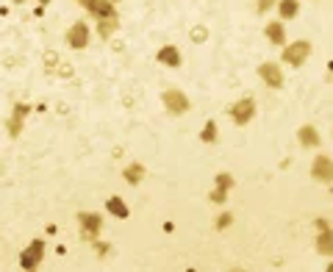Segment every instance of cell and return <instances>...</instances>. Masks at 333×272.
I'll return each instance as SVG.
<instances>
[{
  "label": "cell",
  "instance_id": "3957f363",
  "mask_svg": "<svg viewBox=\"0 0 333 272\" xmlns=\"http://www.w3.org/2000/svg\"><path fill=\"white\" fill-rule=\"evenodd\" d=\"M164 108L169 114H186L189 111V98L183 92H178V89H169V92H164Z\"/></svg>",
  "mask_w": 333,
  "mask_h": 272
},
{
  "label": "cell",
  "instance_id": "d4e9b609",
  "mask_svg": "<svg viewBox=\"0 0 333 272\" xmlns=\"http://www.w3.org/2000/svg\"><path fill=\"white\" fill-rule=\"evenodd\" d=\"M192 39H194V42H203V39H206V31H203V28H194Z\"/></svg>",
  "mask_w": 333,
  "mask_h": 272
},
{
  "label": "cell",
  "instance_id": "9c48e42d",
  "mask_svg": "<svg viewBox=\"0 0 333 272\" xmlns=\"http://www.w3.org/2000/svg\"><path fill=\"white\" fill-rule=\"evenodd\" d=\"M28 111H31L28 103H14V111H11V120H9V133L11 136H19V131H23V120H25Z\"/></svg>",
  "mask_w": 333,
  "mask_h": 272
},
{
  "label": "cell",
  "instance_id": "9a60e30c",
  "mask_svg": "<svg viewBox=\"0 0 333 272\" xmlns=\"http://www.w3.org/2000/svg\"><path fill=\"white\" fill-rule=\"evenodd\" d=\"M317 250L322 256H330L333 253V239H330V225L328 228H319V239H317Z\"/></svg>",
  "mask_w": 333,
  "mask_h": 272
},
{
  "label": "cell",
  "instance_id": "52a82bcc",
  "mask_svg": "<svg viewBox=\"0 0 333 272\" xmlns=\"http://www.w3.org/2000/svg\"><path fill=\"white\" fill-rule=\"evenodd\" d=\"M258 75H261V81L267 86H272V89H278V86L283 84V72H281V67H278L275 61H267V64L258 67Z\"/></svg>",
  "mask_w": 333,
  "mask_h": 272
},
{
  "label": "cell",
  "instance_id": "603a6c76",
  "mask_svg": "<svg viewBox=\"0 0 333 272\" xmlns=\"http://www.w3.org/2000/svg\"><path fill=\"white\" fill-rule=\"evenodd\" d=\"M225 197H228V192H222V189H214V192H211L214 203H225Z\"/></svg>",
  "mask_w": 333,
  "mask_h": 272
},
{
  "label": "cell",
  "instance_id": "484cf974",
  "mask_svg": "<svg viewBox=\"0 0 333 272\" xmlns=\"http://www.w3.org/2000/svg\"><path fill=\"white\" fill-rule=\"evenodd\" d=\"M11 3H25V0H11Z\"/></svg>",
  "mask_w": 333,
  "mask_h": 272
},
{
  "label": "cell",
  "instance_id": "8992f818",
  "mask_svg": "<svg viewBox=\"0 0 333 272\" xmlns=\"http://www.w3.org/2000/svg\"><path fill=\"white\" fill-rule=\"evenodd\" d=\"M78 3L97 20L100 17H117V9H114V3H108V0H78Z\"/></svg>",
  "mask_w": 333,
  "mask_h": 272
},
{
  "label": "cell",
  "instance_id": "30bf717a",
  "mask_svg": "<svg viewBox=\"0 0 333 272\" xmlns=\"http://www.w3.org/2000/svg\"><path fill=\"white\" fill-rule=\"evenodd\" d=\"M314 178L322 181V183H330L333 172H330V159L328 156H317L314 159Z\"/></svg>",
  "mask_w": 333,
  "mask_h": 272
},
{
  "label": "cell",
  "instance_id": "7c38bea8",
  "mask_svg": "<svg viewBox=\"0 0 333 272\" xmlns=\"http://www.w3.org/2000/svg\"><path fill=\"white\" fill-rule=\"evenodd\" d=\"M159 61H161V64H167V67H178V64H181L178 47H172V45L161 47V50H159Z\"/></svg>",
  "mask_w": 333,
  "mask_h": 272
},
{
  "label": "cell",
  "instance_id": "6da1fadb",
  "mask_svg": "<svg viewBox=\"0 0 333 272\" xmlns=\"http://www.w3.org/2000/svg\"><path fill=\"white\" fill-rule=\"evenodd\" d=\"M42 256H45V242H42V239H33V242L28 244V247L23 250V256H19V267H23V269H33V267H39Z\"/></svg>",
  "mask_w": 333,
  "mask_h": 272
},
{
  "label": "cell",
  "instance_id": "8fae6325",
  "mask_svg": "<svg viewBox=\"0 0 333 272\" xmlns=\"http://www.w3.org/2000/svg\"><path fill=\"white\" fill-rule=\"evenodd\" d=\"M300 145L303 147H319V145H322V139H319V133H317L314 125H303L300 128Z\"/></svg>",
  "mask_w": 333,
  "mask_h": 272
},
{
  "label": "cell",
  "instance_id": "4316f807",
  "mask_svg": "<svg viewBox=\"0 0 333 272\" xmlns=\"http://www.w3.org/2000/svg\"><path fill=\"white\" fill-rule=\"evenodd\" d=\"M39 3H50V0H39Z\"/></svg>",
  "mask_w": 333,
  "mask_h": 272
},
{
  "label": "cell",
  "instance_id": "e0dca14e",
  "mask_svg": "<svg viewBox=\"0 0 333 272\" xmlns=\"http://www.w3.org/2000/svg\"><path fill=\"white\" fill-rule=\"evenodd\" d=\"M122 175H125V181L131 183V186H136V183H142V178H145V167H142V164H131L128 169H122Z\"/></svg>",
  "mask_w": 333,
  "mask_h": 272
},
{
  "label": "cell",
  "instance_id": "d6986e66",
  "mask_svg": "<svg viewBox=\"0 0 333 272\" xmlns=\"http://www.w3.org/2000/svg\"><path fill=\"white\" fill-rule=\"evenodd\" d=\"M217 189H222V192L233 189V175H230V172H220V175H217Z\"/></svg>",
  "mask_w": 333,
  "mask_h": 272
},
{
  "label": "cell",
  "instance_id": "cb8c5ba5",
  "mask_svg": "<svg viewBox=\"0 0 333 272\" xmlns=\"http://www.w3.org/2000/svg\"><path fill=\"white\" fill-rule=\"evenodd\" d=\"M92 242H94V239H92ZM94 250H97L100 256H106V253H108V244H103V242H94Z\"/></svg>",
  "mask_w": 333,
  "mask_h": 272
},
{
  "label": "cell",
  "instance_id": "5bb4252c",
  "mask_svg": "<svg viewBox=\"0 0 333 272\" xmlns=\"http://www.w3.org/2000/svg\"><path fill=\"white\" fill-rule=\"evenodd\" d=\"M264 33H267V39L272 45H283V42H286V31H283L281 23H269L267 28H264Z\"/></svg>",
  "mask_w": 333,
  "mask_h": 272
},
{
  "label": "cell",
  "instance_id": "7402d4cb",
  "mask_svg": "<svg viewBox=\"0 0 333 272\" xmlns=\"http://www.w3.org/2000/svg\"><path fill=\"white\" fill-rule=\"evenodd\" d=\"M272 6H275V0H258V14H267Z\"/></svg>",
  "mask_w": 333,
  "mask_h": 272
},
{
  "label": "cell",
  "instance_id": "277c9868",
  "mask_svg": "<svg viewBox=\"0 0 333 272\" xmlns=\"http://www.w3.org/2000/svg\"><path fill=\"white\" fill-rule=\"evenodd\" d=\"M67 45H70L72 50H81V47L89 45V28H86L84 20H81V23H75L70 31H67Z\"/></svg>",
  "mask_w": 333,
  "mask_h": 272
},
{
  "label": "cell",
  "instance_id": "ac0fdd59",
  "mask_svg": "<svg viewBox=\"0 0 333 272\" xmlns=\"http://www.w3.org/2000/svg\"><path fill=\"white\" fill-rule=\"evenodd\" d=\"M106 208H108L114 217H120V220H125V217H128V206L122 203V197H108Z\"/></svg>",
  "mask_w": 333,
  "mask_h": 272
},
{
  "label": "cell",
  "instance_id": "4fadbf2b",
  "mask_svg": "<svg viewBox=\"0 0 333 272\" xmlns=\"http://www.w3.org/2000/svg\"><path fill=\"white\" fill-rule=\"evenodd\" d=\"M117 28H120V17H100V20H97V33H100L103 39H108Z\"/></svg>",
  "mask_w": 333,
  "mask_h": 272
},
{
  "label": "cell",
  "instance_id": "7a4b0ae2",
  "mask_svg": "<svg viewBox=\"0 0 333 272\" xmlns=\"http://www.w3.org/2000/svg\"><path fill=\"white\" fill-rule=\"evenodd\" d=\"M308 53H311V45L308 42H291L283 47V61L291 67H297V64H303L305 59H308Z\"/></svg>",
  "mask_w": 333,
  "mask_h": 272
},
{
  "label": "cell",
  "instance_id": "ba28073f",
  "mask_svg": "<svg viewBox=\"0 0 333 272\" xmlns=\"http://www.w3.org/2000/svg\"><path fill=\"white\" fill-rule=\"evenodd\" d=\"M78 222H81V228H84V236L86 239H94V236L100 234V225H103V220H100V214H92V211H84V214H78Z\"/></svg>",
  "mask_w": 333,
  "mask_h": 272
},
{
  "label": "cell",
  "instance_id": "5b68a950",
  "mask_svg": "<svg viewBox=\"0 0 333 272\" xmlns=\"http://www.w3.org/2000/svg\"><path fill=\"white\" fill-rule=\"evenodd\" d=\"M253 114H256V103L250 98H244L239 100V103H233V108H230V117H233L236 125H247L250 120H253Z\"/></svg>",
  "mask_w": 333,
  "mask_h": 272
},
{
  "label": "cell",
  "instance_id": "44dd1931",
  "mask_svg": "<svg viewBox=\"0 0 333 272\" xmlns=\"http://www.w3.org/2000/svg\"><path fill=\"white\" fill-rule=\"evenodd\" d=\"M230 222H233V214H222L220 220H217V228H220V230H225V228L230 225Z\"/></svg>",
  "mask_w": 333,
  "mask_h": 272
},
{
  "label": "cell",
  "instance_id": "2e32d148",
  "mask_svg": "<svg viewBox=\"0 0 333 272\" xmlns=\"http://www.w3.org/2000/svg\"><path fill=\"white\" fill-rule=\"evenodd\" d=\"M297 11H300V3H297V0H281V3H278V14L283 20L297 17Z\"/></svg>",
  "mask_w": 333,
  "mask_h": 272
},
{
  "label": "cell",
  "instance_id": "ffe728a7",
  "mask_svg": "<svg viewBox=\"0 0 333 272\" xmlns=\"http://www.w3.org/2000/svg\"><path fill=\"white\" fill-rule=\"evenodd\" d=\"M200 139H203V142H214V139H217V125H214V122H206V128H203V133H200Z\"/></svg>",
  "mask_w": 333,
  "mask_h": 272
},
{
  "label": "cell",
  "instance_id": "83f0119b",
  "mask_svg": "<svg viewBox=\"0 0 333 272\" xmlns=\"http://www.w3.org/2000/svg\"><path fill=\"white\" fill-rule=\"evenodd\" d=\"M108 3H117V0H108Z\"/></svg>",
  "mask_w": 333,
  "mask_h": 272
}]
</instances>
